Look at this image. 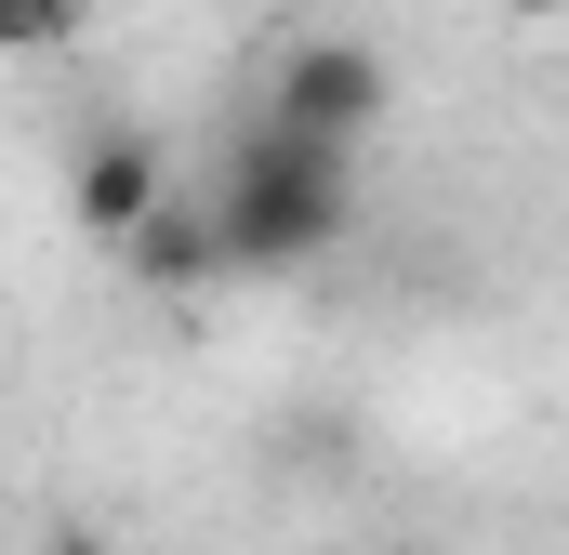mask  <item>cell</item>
I'll return each mask as SVG.
<instances>
[{"label":"cell","instance_id":"obj_1","mask_svg":"<svg viewBox=\"0 0 569 555\" xmlns=\"http://www.w3.org/2000/svg\"><path fill=\"white\" fill-rule=\"evenodd\" d=\"M199 212H212L226 278H291V265H318V252L358 225V145H318V133L252 120V133L226 145V172H212Z\"/></svg>","mask_w":569,"mask_h":555},{"label":"cell","instance_id":"obj_2","mask_svg":"<svg viewBox=\"0 0 569 555\" xmlns=\"http://www.w3.org/2000/svg\"><path fill=\"white\" fill-rule=\"evenodd\" d=\"M385 53L371 40H291L279 53V80H266V120L279 133H318V145H358L371 120H385Z\"/></svg>","mask_w":569,"mask_h":555},{"label":"cell","instance_id":"obj_3","mask_svg":"<svg viewBox=\"0 0 569 555\" xmlns=\"http://www.w3.org/2000/svg\"><path fill=\"white\" fill-rule=\"evenodd\" d=\"M107 252H120V278H133V291H159V304H199V291L226 278V252H212V212H199L186 185H159V199H146Z\"/></svg>","mask_w":569,"mask_h":555},{"label":"cell","instance_id":"obj_4","mask_svg":"<svg viewBox=\"0 0 569 555\" xmlns=\"http://www.w3.org/2000/svg\"><path fill=\"white\" fill-rule=\"evenodd\" d=\"M159 185H172V159H159V133H133V120L80 133V159H67V212H80L93 239H120V225H133Z\"/></svg>","mask_w":569,"mask_h":555},{"label":"cell","instance_id":"obj_5","mask_svg":"<svg viewBox=\"0 0 569 555\" xmlns=\"http://www.w3.org/2000/svg\"><path fill=\"white\" fill-rule=\"evenodd\" d=\"M93 27V0H0V67H53Z\"/></svg>","mask_w":569,"mask_h":555},{"label":"cell","instance_id":"obj_6","mask_svg":"<svg viewBox=\"0 0 569 555\" xmlns=\"http://www.w3.org/2000/svg\"><path fill=\"white\" fill-rule=\"evenodd\" d=\"M40 555H120V543H107V529H80V516H53V529H40Z\"/></svg>","mask_w":569,"mask_h":555},{"label":"cell","instance_id":"obj_7","mask_svg":"<svg viewBox=\"0 0 569 555\" xmlns=\"http://www.w3.org/2000/svg\"><path fill=\"white\" fill-rule=\"evenodd\" d=\"M503 13H530V27H557V13H569V0H503Z\"/></svg>","mask_w":569,"mask_h":555}]
</instances>
